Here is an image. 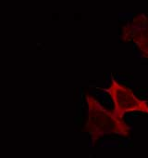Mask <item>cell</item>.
Instances as JSON below:
<instances>
[{"label":"cell","mask_w":148,"mask_h":158,"mask_svg":"<svg viewBox=\"0 0 148 158\" xmlns=\"http://www.w3.org/2000/svg\"><path fill=\"white\" fill-rule=\"evenodd\" d=\"M87 120L84 131L91 137L92 144L107 135H119L127 138L130 134L131 127L123 118L119 117L115 113L102 105L95 97L86 94Z\"/></svg>","instance_id":"cell-1"},{"label":"cell","mask_w":148,"mask_h":158,"mask_svg":"<svg viewBox=\"0 0 148 158\" xmlns=\"http://www.w3.org/2000/svg\"><path fill=\"white\" fill-rule=\"evenodd\" d=\"M101 89L110 96L114 104L113 112L119 117L123 118L126 114L136 112L148 114V102L138 98L130 89L114 77L111 78L108 88Z\"/></svg>","instance_id":"cell-2"}]
</instances>
